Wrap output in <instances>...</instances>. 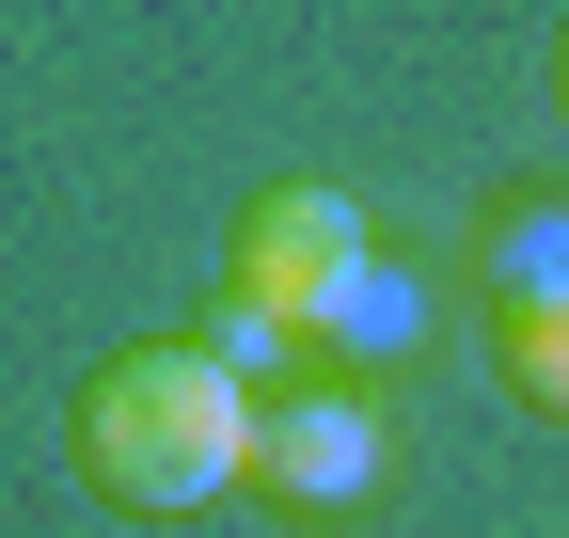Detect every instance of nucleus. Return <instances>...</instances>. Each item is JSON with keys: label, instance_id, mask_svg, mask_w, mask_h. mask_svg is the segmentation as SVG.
I'll use <instances>...</instances> for the list:
<instances>
[{"label": "nucleus", "instance_id": "f257e3e1", "mask_svg": "<svg viewBox=\"0 0 569 538\" xmlns=\"http://www.w3.org/2000/svg\"><path fill=\"white\" fill-rule=\"evenodd\" d=\"M63 444H80L96 507H127V522H190V507L253 491V380L206 349V332H142V349H111V365L80 380Z\"/></svg>", "mask_w": 569, "mask_h": 538}, {"label": "nucleus", "instance_id": "f03ea898", "mask_svg": "<svg viewBox=\"0 0 569 538\" xmlns=\"http://www.w3.org/2000/svg\"><path fill=\"white\" fill-rule=\"evenodd\" d=\"M411 476V428L365 365H301L284 396H253V507L284 522H365L380 491Z\"/></svg>", "mask_w": 569, "mask_h": 538}, {"label": "nucleus", "instance_id": "7ed1b4c3", "mask_svg": "<svg viewBox=\"0 0 569 538\" xmlns=\"http://www.w3.org/2000/svg\"><path fill=\"white\" fill-rule=\"evenodd\" d=\"M365 269H380L365 207L317 190V175H284V190H253V207H238V317H269L284 349H332L348 301H365Z\"/></svg>", "mask_w": 569, "mask_h": 538}, {"label": "nucleus", "instance_id": "20e7f679", "mask_svg": "<svg viewBox=\"0 0 569 538\" xmlns=\"http://www.w3.org/2000/svg\"><path fill=\"white\" fill-rule=\"evenodd\" d=\"M507 301H569V190H507L475 222V317H507Z\"/></svg>", "mask_w": 569, "mask_h": 538}, {"label": "nucleus", "instance_id": "39448f33", "mask_svg": "<svg viewBox=\"0 0 569 538\" xmlns=\"http://www.w3.org/2000/svg\"><path fill=\"white\" fill-rule=\"evenodd\" d=\"M490 380L569 428V301H507V317H490Z\"/></svg>", "mask_w": 569, "mask_h": 538}, {"label": "nucleus", "instance_id": "423d86ee", "mask_svg": "<svg viewBox=\"0 0 569 538\" xmlns=\"http://www.w3.org/2000/svg\"><path fill=\"white\" fill-rule=\"evenodd\" d=\"M553 111H569V32H553Z\"/></svg>", "mask_w": 569, "mask_h": 538}]
</instances>
